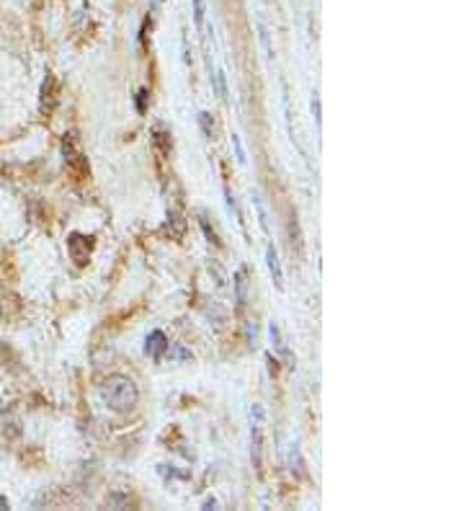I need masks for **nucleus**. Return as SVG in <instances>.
Here are the masks:
<instances>
[{
	"mask_svg": "<svg viewBox=\"0 0 464 511\" xmlns=\"http://www.w3.org/2000/svg\"><path fill=\"white\" fill-rule=\"evenodd\" d=\"M266 361H269V372H271V375H274V377H276V375H279V367H276L279 361L274 359V356H271V354H269V356H266Z\"/></svg>",
	"mask_w": 464,
	"mask_h": 511,
	"instance_id": "nucleus-23",
	"label": "nucleus"
},
{
	"mask_svg": "<svg viewBox=\"0 0 464 511\" xmlns=\"http://www.w3.org/2000/svg\"><path fill=\"white\" fill-rule=\"evenodd\" d=\"M286 230H289V241H292V251H297V256L305 253V241H302V230H300V222H297V217L292 215V220H289V225H286Z\"/></svg>",
	"mask_w": 464,
	"mask_h": 511,
	"instance_id": "nucleus-7",
	"label": "nucleus"
},
{
	"mask_svg": "<svg viewBox=\"0 0 464 511\" xmlns=\"http://www.w3.org/2000/svg\"><path fill=\"white\" fill-rule=\"evenodd\" d=\"M106 504L111 506V509H127V506H132V498L127 493H111V496L106 498Z\"/></svg>",
	"mask_w": 464,
	"mask_h": 511,
	"instance_id": "nucleus-14",
	"label": "nucleus"
},
{
	"mask_svg": "<svg viewBox=\"0 0 464 511\" xmlns=\"http://www.w3.org/2000/svg\"><path fill=\"white\" fill-rule=\"evenodd\" d=\"M253 204H255V210H258V220H261V227L269 233V212H266V204H263V199H261V194L258 191H253Z\"/></svg>",
	"mask_w": 464,
	"mask_h": 511,
	"instance_id": "nucleus-13",
	"label": "nucleus"
},
{
	"mask_svg": "<svg viewBox=\"0 0 464 511\" xmlns=\"http://www.w3.org/2000/svg\"><path fill=\"white\" fill-rule=\"evenodd\" d=\"M101 400L109 411H116V414H127L137 406L140 400V390H137L135 380H129L124 375H114L109 380H104L101 385Z\"/></svg>",
	"mask_w": 464,
	"mask_h": 511,
	"instance_id": "nucleus-1",
	"label": "nucleus"
},
{
	"mask_svg": "<svg viewBox=\"0 0 464 511\" xmlns=\"http://www.w3.org/2000/svg\"><path fill=\"white\" fill-rule=\"evenodd\" d=\"M145 351L150 354V356H155V359H160V356L168 351V339H165V333L163 331H152L150 336H147Z\"/></svg>",
	"mask_w": 464,
	"mask_h": 511,
	"instance_id": "nucleus-6",
	"label": "nucleus"
},
{
	"mask_svg": "<svg viewBox=\"0 0 464 511\" xmlns=\"http://www.w3.org/2000/svg\"><path fill=\"white\" fill-rule=\"evenodd\" d=\"M292 470H297V475H305V462L300 457V447H292Z\"/></svg>",
	"mask_w": 464,
	"mask_h": 511,
	"instance_id": "nucleus-17",
	"label": "nucleus"
},
{
	"mask_svg": "<svg viewBox=\"0 0 464 511\" xmlns=\"http://www.w3.org/2000/svg\"><path fill=\"white\" fill-rule=\"evenodd\" d=\"M93 238H85L80 233H73L68 238V251H70V258L78 263V266H85L90 258V246H93Z\"/></svg>",
	"mask_w": 464,
	"mask_h": 511,
	"instance_id": "nucleus-2",
	"label": "nucleus"
},
{
	"mask_svg": "<svg viewBox=\"0 0 464 511\" xmlns=\"http://www.w3.org/2000/svg\"><path fill=\"white\" fill-rule=\"evenodd\" d=\"M199 127H202L207 140H214V121H212L209 112H199Z\"/></svg>",
	"mask_w": 464,
	"mask_h": 511,
	"instance_id": "nucleus-11",
	"label": "nucleus"
},
{
	"mask_svg": "<svg viewBox=\"0 0 464 511\" xmlns=\"http://www.w3.org/2000/svg\"><path fill=\"white\" fill-rule=\"evenodd\" d=\"M269 333H271V344H274V349L284 354V359H286V361H292V356H289V351H286L284 341H281V333H279V325H276V323H271Z\"/></svg>",
	"mask_w": 464,
	"mask_h": 511,
	"instance_id": "nucleus-10",
	"label": "nucleus"
},
{
	"mask_svg": "<svg viewBox=\"0 0 464 511\" xmlns=\"http://www.w3.org/2000/svg\"><path fill=\"white\" fill-rule=\"evenodd\" d=\"M194 23L196 29H204V0H194Z\"/></svg>",
	"mask_w": 464,
	"mask_h": 511,
	"instance_id": "nucleus-16",
	"label": "nucleus"
},
{
	"mask_svg": "<svg viewBox=\"0 0 464 511\" xmlns=\"http://www.w3.org/2000/svg\"><path fill=\"white\" fill-rule=\"evenodd\" d=\"M232 284H235V302H238V308L243 310L248 305V271L245 269L235 271Z\"/></svg>",
	"mask_w": 464,
	"mask_h": 511,
	"instance_id": "nucleus-5",
	"label": "nucleus"
},
{
	"mask_svg": "<svg viewBox=\"0 0 464 511\" xmlns=\"http://www.w3.org/2000/svg\"><path fill=\"white\" fill-rule=\"evenodd\" d=\"M266 263H269L271 279H274L276 289H284V271H281V261H279V253H276V246H274V243L266 246Z\"/></svg>",
	"mask_w": 464,
	"mask_h": 511,
	"instance_id": "nucleus-4",
	"label": "nucleus"
},
{
	"mask_svg": "<svg viewBox=\"0 0 464 511\" xmlns=\"http://www.w3.org/2000/svg\"><path fill=\"white\" fill-rule=\"evenodd\" d=\"M199 225H202L204 235H207V238H209V243H214V246H219V241H217V233H214V230H212V227H209V222H207V220H204V217H199Z\"/></svg>",
	"mask_w": 464,
	"mask_h": 511,
	"instance_id": "nucleus-19",
	"label": "nucleus"
},
{
	"mask_svg": "<svg viewBox=\"0 0 464 511\" xmlns=\"http://www.w3.org/2000/svg\"><path fill=\"white\" fill-rule=\"evenodd\" d=\"M145 98H147V90H140V96H137V109H140V114L145 112Z\"/></svg>",
	"mask_w": 464,
	"mask_h": 511,
	"instance_id": "nucleus-24",
	"label": "nucleus"
},
{
	"mask_svg": "<svg viewBox=\"0 0 464 511\" xmlns=\"http://www.w3.org/2000/svg\"><path fill=\"white\" fill-rule=\"evenodd\" d=\"M214 80H217V90H219V96H222V101H225V104H230V90H227V76H225V70H217Z\"/></svg>",
	"mask_w": 464,
	"mask_h": 511,
	"instance_id": "nucleus-15",
	"label": "nucleus"
},
{
	"mask_svg": "<svg viewBox=\"0 0 464 511\" xmlns=\"http://www.w3.org/2000/svg\"><path fill=\"white\" fill-rule=\"evenodd\" d=\"M168 233H171L173 241H181L183 233H186V222H183V217H181L178 212H171V215H168Z\"/></svg>",
	"mask_w": 464,
	"mask_h": 511,
	"instance_id": "nucleus-8",
	"label": "nucleus"
},
{
	"mask_svg": "<svg viewBox=\"0 0 464 511\" xmlns=\"http://www.w3.org/2000/svg\"><path fill=\"white\" fill-rule=\"evenodd\" d=\"M3 509H8V498L6 496H0V511Z\"/></svg>",
	"mask_w": 464,
	"mask_h": 511,
	"instance_id": "nucleus-26",
	"label": "nucleus"
},
{
	"mask_svg": "<svg viewBox=\"0 0 464 511\" xmlns=\"http://www.w3.org/2000/svg\"><path fill=\"white\" fill-rule=\"evenodd\" d=\"M312 114H315V121L320 124V96H317V93L312 96Z\"/></svg>",
	"mask_w": 464,
	"mask_h": 511,
	"instance_id": "nucleus-21",
	"label": "nucleus"
},
{
	"mask_svg": "<svg viewBox=\"0 0 464 511\" xmlns=\"http://www.w3.org/2000/svg\"><path fill=\"white\" fill-rule=\"evenodd\" d=\"M250 459H253L255 473L261 475L263 473V434L258 423H253V428H250Z\"/></svg>",
	"mask_w": 464,
	"mask_h": 511,
	"instance_id": "nucleus-3",
	"label": "nucleus"
},
{
	"mask_svg": "<svg viewBox=\"0 0 464 511\" xmlns=\"http://www.w3.org/2000/svg\"><path fill=\"white\" fill-rule=\"evenodd\" d=\"M204 509H207V511L217 509V498H207V501H204Z\"/></svg>",
	"mask_w": 464,
	"mask_h": 511,
	"instance_id": "nucleus-25",
	"label": "nucleus"
},
{
	"mask_svg": "<svg viewBox=\"0 0 464 511\" xmlns=\"http://www.w3.org/2000/svg\"><path fill=\"white\" fill-rule=\"evenodd\" d=\"M152 143H155V148L160 150V155H168V150H171V135H165L163 129H155Z\"/></svg>",
	"mask_w": 464,
	"mask_h": 511,
	"instance_id": "nucleus-12",
	"label": "nucleus"
},
{
	"mask_svg": "<svg viewBox=\"0 0 464 511\" xmlns=\"http://www.w3.org/2000/svg\"><path fill=\"white\" fill-rule=\"evenodd\" d=\"M171 346V344H168ZM173 349V354H176V356H181V359H191V354L186 351V349H181V346H171Z\"/></svg>",
	"mask_w": 464,
	"mask_h": 511,
	"instance_id": "nucleus-22",
	"label": "nucleus"
},
{
	"mask_svg": "<svg viewBox=\"0 0 464 511\" xmlns=\"http://www.w3.org/2000/svg\"><path fill=\"white\" fill-rule=\"evenodd\" d=\"M21 434V426H18V421H8V426L3 423V436H18Z\"/></svg>",
	"mask_w": 464,
	"mask_h": 511,
	"instance_id": "nucleus-20",
	"label": "nucleus"
},
{
	"mask_svg": "<svg viewBox=\"0 0 464 511\" xmlns=\"http://www.w3.org/2000/svg\"><path fill=\"white\" fill-rule=\"evenodd\" d=\"M232 145H235V158H238V163H240V166H245V150H243L240 135H232Z\"/></svg>",
	"mask_w": 464,
	"mask_h": 511,
	"instance_id": "nucleus-18",
	"label": "nucleus"
},
{
	"mask_svg": "<svg viewBox=\"0 0 464 511\" xmlns=\"http://www.w3.org/2000/svg\"><path fill=\"white\" fill-rule=\"evenodd\" d=\"M258 39H261V47H263V54H266V60H271V57H274V49H271L269 29H266L263 18H258Z\"/></svg>",
	"mask_w": 464,
	"mask_h": 511,
	"instance_id": "nucleus-9",
	"label": "nucleus"
}]
</instances>
